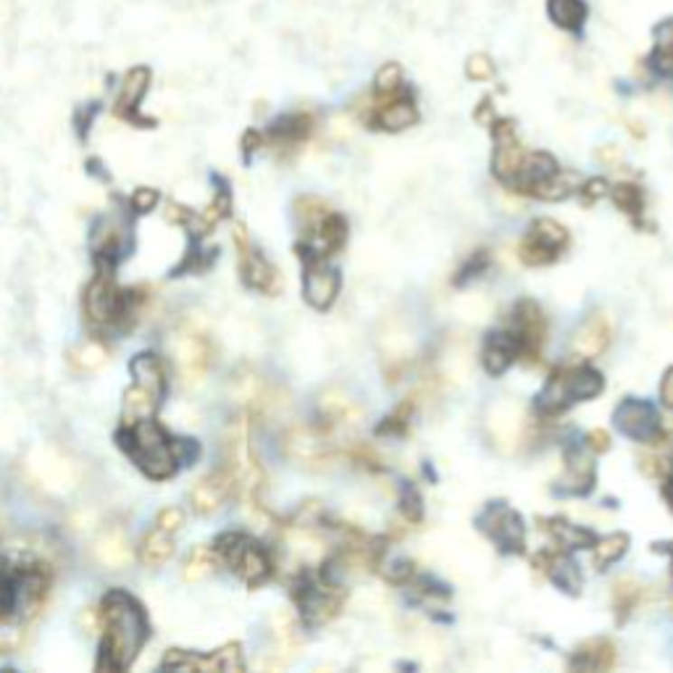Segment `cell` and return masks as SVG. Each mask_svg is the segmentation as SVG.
Wrapping results in <instances>:
<instances>
[{
  "mask_svg": "<svg viewBox=\"0 0 673 673\" xmlns=\"http://www.w3.org/2000/svg\"><path fill=\"white\" fill-rule=\"evenodd\" d=\"M53 566L45 547L16 539L0 547V655L16 652L51 594Z\"/></svg>",
  "mask_w": 673,
  "mask_h": 673,
  "instance_id": "cell-1",
  "label": "cell"
},
{
  "mask_svg": "<svg viewBox=\"0 0 673 673\" xmlns=\"http://www.w3.org/2000/svg\"><path fill=\"white\" fill-rule=\"evenodd\" d=\"M100 626H103L100 668L106 671L129 668L150 637V623L143 605L126 592L118 589L108 592L100 608Z\"/></svg>",
  "mask_w": 673,
  "mask_h": 673,
  "instance_id": "cell-2",
  "label": "cell"
},
{
  "mask_svg": "<svg viewBox=\"0 0 673 673\" xmlns=\"http://www.w3.org/2000/svg\"><path fill=\"white\" fill-rule=\"evenodd\" d=\"M121 447L137 463V469L158 481L174 476L184 463L195 461L198 455V444L192 439H174L166 435L155 424V418L126 426L121 435Z\"/></svg>",
  "mask_w": 673,
  "mask_h": 673,
  "instance_id": "cell-3",
  "label": "cell"
},
{
  "mask_svg": "<svg viewBox=\"0 0 673 673\" xmlns=\"http://www.w3.org/2000/svg\"><path fill=\"white\" fill-rule=\"evenodd\" d=\"M224 469L232 473L235 492L242 495L248 510L258 519H266L268 510L264 505L266 471L256 458L253 442H250V418L237 416L229 421L227 435H224Z\"/></svg>",
  "mask_w": 673,
  "mask_h": 673,
  "instance_id": "cell-4",
  "label": "cell"
},
{
  "mask_svg": "<svg viewBox=\"0 0 673 673\" xmlns=\"http://www.w3.org/2000/svg\"><path fill=\"white\" fill-rule=\"evenodd\" d=\"M114 268H100L98 276L85 290V319L95 332H124L140 313L143 297L129 290H121L114 282Z\"/></svg>",
  "mask_w": 673,
  "mask_h": 673,
  "instance_id": "cell-5",
  "label": "cell"
},
{
  "mask_svg": "<svg viewBox=\"0 0 673 673\" xmlns=\"http://www.w3.org/2000/svg\"><path fill=\"white\" fill-rule=\"evenodd\" d=\"M213 553L224 566H229L237 576L250 586L264 584L271 576V557L261 545H256L250 537L245 534H224L216 539Z\"/></svg>",
  "mask_w": 673,
  "mask_h": 673,
  "instance_id": "cell-6",
  "label": "cell"
},
{
  "mask_svg": "<svg viewBox=\"0 0 673 673\" xmlns=\"http://www.w3.org/2000/svg\"><path fill=\"white\" fill-rule=\"evenodd\" d=\"M92 253L98 258L100 268H114V266L129 256L132 250V219L126 210H108L106 216L98 219L89 237Z\"/></svg>",
  "mask_w": 673,
  "mask_h": 673,
  "instance_id": "cell-7",
  "label": "cell"
},
{
  "mask_svg": "<svg viewBox=\"0 0 673 673\" xmlns=\"http://www.w3.org/2000/svg\"><path fill=\"white\" fill-rule=\"evenodd\" d=\"M282 453L294 466L308 471H326L334 463V453L323 437V432L311 424H293L282 435Z\"/></svg>",
  "mask_w": 673,
  "mask_h": 673,
  "instance_id": "cell-8",
  "label": "cell"
},
{
  "mask_svg": "<svg viewBox=\"0 0 673 673\" xmlns=\"http://www.w3.org/2000/svg\"><path fill=\"white\" fill-rule=\"evenodd\" d=\"M172 352L187 384H201L205 379L213 363V348H210L208 334L195 329L192 323H184L172 337Z\"/></svg>",
  "mask_w": 673,
  "mask_h": 673,
  "instance_id": "cell-9",
  "label": "cell"
},
{
  "mask_svg": "<svg viewBox=\"0 0 673 673\" xmlns=\"http://www.w3.org/2000/svg\"><path fill=\"white\" fill-rule=\"evenodd\" d=\"M479 528L484 534H490L495 539L502 553H524L527 547V527H524V519L502 505V502H492L481 516H479Z\"/></svg>",
  "mask_w": 673,
  "mask_h": 673,
  "instance_id": "cell-10",
  "label": "cell"
},
{
  "mask_svg": "<svg viewBox=\"0 0 673 673\" xmlns=\"http://www.w3.org/2000/svg\"><path fill=\"white\" fill-rule=\"evenodd\" d=\"M487 435L498 450L516 453L521 447V442H527L528 435V418L524 408L519 403H510V400H502L498 406H492L487 413Z\"/></svg>",
  "mask_w": 673,
  "mask_h": 673,
  "instance_id": "cell-11",
  "label": "cell"
},
{
  "mask_svg": "<svg viewBox=\"0 0 673 673\" xmlns=\"http://www.w3.org/2000/svg\"><path fill=\"white\" fill-rule=\"evenodd\" d=\"M235 248L237 253H239V271H242L245 285L266 294L279 293V287H282L279 271L253 248V242L248 237V229L242 224L235 227Z\"/></svg>",
  "mask_w": 673,
  "mask_h": 673,
  "instance_id": "cell-12",
  "label": "cell"
},
{
  "mask_svg": "<svg viewBox=\"0 0 673 673\" xmlns=\"http://www.w3.org/2000/svg\"><path fill=\"white\" fill-rule=\"evenodd\" d=\"M566 245H568V232L553 219H539L531 224L527 239L521 242L519 258L528 266L553 264Z\"/></svg>",
  "mask_w": 673,
  "mask_h": 673,
  "instance_id": "cell-13",
  "label": "cell"
},
{
  "mask_svg": "<svg viewBox=\"0 0 673 673\" xmlns=\"http://www.w3.org/2000/svg\"><path fill=\"white\" fill-rule=\"evenodd\" d=\"M229 395L237 406H242L250 413H264V410H274L282 403H287V395H282L276 387H271L266 381V377L250 371V369L237 371L235 379L229 384Z\"/></svg>",
  "mask_w": 673,
  "mask_h": 673,
  "instance_id": "cell-14",
  "label": "cell"
},
{
  "mask_svg": "<svg viewBox=\"0 0 673 673\" xmlns=\"http://www.w3.org/2000/svg\"><path fill=\"white\" fill-rule=\"evenodd\" d=\"M545 334H547V322L542 316V308L534 300H521L513 308V337L519 342V355L539 358Z\"/></svg>",
  "mask_w": 673,
  "mask_h": 673,
  "instance_id": "cell-15",
  "label": "cell"
},
{
  "mask_svg": "<svg viewBox=\"0 0 673 673\" xmlns=\"http://www.w3.org/2000/svg\"><path fill=\"white\" fill-rule=\"evenodd\" d=\"M615 426L621 435H626L629 439H637V442H652V439L660 435V418H658V410L652 408L650 403L644 400H623L618 408H615Z\"/></svg>",
  "mask_w": 673,
  "mask_h": 673,
  "instance_id": "cell-16",
  "label": "cell"
},
{
  "mask_svg": "<svg viewBox=\"0 0 673 673\" xmlns=\"http://www.w3.org/2000/svg\"><path fill=\"white\" fill-rule=\"evenodd\" d=\"M492 135H495V158H492V169L495 174L502 182L513 184L516 176L521 172V164H524V147L519 145L516 140V124L508 121V118H500V121H492Z\"/></svg>",
  "mask_w": 673,
  "mask_h": 673,
  "instance_id": "cell-17",
  "label": "cell"
},
{
  "mask_svg": "<svg viewBox=\"0 0 673 673\" xmlns=\"http://www.w3.org/2000/svg\"><path fill=\"white\" fill-rule=\"evenodd\" d=\"M164 666L174 671H242L245 668L239 644H227L224 650L210 652V655H190V652L174 650L164 660Z\"/></svg>",
  "mask_w": 673,
  "mask_h": 673,
  "instance_id": "cell-18",
  "label": "cell"
},
{
  "mask_svg": "<svg viewBox=\"0 0 673 673\" xmlns=\"http://www.w3.org/2000/svg\"><path fill=\"white\" fill-rule=\"evenodd\" d=\"M340 271L332 266H323L322 261H305V276H303V294L305 300L316 308L326 311L340 294Z\"/></svg>",
  "mask_w": 673,
  "mask_h": 673,
  "instance_id": "cell-19",
  "label": "cell"
},
{
  "mask_svg": "<svg viewBox=\"0 0 673 673\" xmlns=\"http://www.w3.org/2000/svg\"><path fill=\"white\" fill-rule=\"evenodd\" d=\"M232 492H235L232 473L227 469H219L203 476L201 481H195V487L190 490V505H192L195 513L210 516L229 500Z\"/></svg>",
  "mask_w": 673,
  "mask_h": 673,
  "instance_id": "cell-20",
  "label": "cell"
},
{
  "mask_svg": "<svg viewBox=\"0 0 673 673\" xmlns=\"http://www.w3.org/2000/svg\"><path fill=\"white\" fill-rule=\"evenodd\" d=\"M613 340V322L608 313L597 311L592 316H586L582 326L574 332L571 337V352L582 355V358H594L605 351Z\"/></svg>",
  "mask_w": 673,
  "mask_h": 673,
  "instance_id": "cell-21",
  "label": "cell"
},
{
  "mask_svg": "<svg viewBox=\"0 0 673 673\" xmlns=\"http://www.w3.org/2000/svg\"><path fill=\"white\" fill-rule=\"evenodd\" d=\"M319 416L329 429H348V426H358L363 418L360 406L352 400L351 395L340 387H329L319 395Z\"/></svg>",
  "mask_w": 673,
  "mask_h": 673,
  "instance_id": "cell-22",
  "label": "cell"
},
{
  "mask_svg": "<svg viewBox=\"0 0 673 673\" xmlns=\"http://www.w3.org/2000/svg\"><path fill=\"white\" fill-rule=\"evenodd\" d=\"M594 479H597V473H594L592 455L582 447H571L566 453V473L560 479V490L568 495H586V492H592Z\"/></svg>",
  "mask_w": 673,
  "mask_h": 673,
  "instance_id": "cell-23",
  "label": "cell"
},
{
  "mask_svg": "<svg viewBox=\"0 0 673 673\" xmlns=\"http://www.w3.org/2000/svg\"><path fill=\"white\" fill-rule=\"evenodd\" d=\"M534 566H539L563 592L568 594L582 592V571L566 553H539L534 557Z\"/></svg>",
  "mask_w": 673,
  "mask_h": 673,
  "instance_id": "cell-24",
  "label": "cell"
},
{
  "mask_svg": "<svg viewBox=\"0 0 673 673\" xmlns=\"http://www.w3.org/2000/svg\"><path fill=\"white\" fill-rule=\"evenodd\" d=\"M516 355H519V342H516V337L508 334V332H495V334H490L487 342H484L481 363H484L487 374L500 377V374H505V371L513 366Z\"/></svg>",
  "mask_w": 673,
  "mask_h": 673,
  "instance_id": "cell-25",
  "label": "cell"
},
{
  "mask_svg": "<svg viewBox=\"0 0 673 673\" xmlns=\"http://www.w3.org/2000/svg\"><path fill=\"white\" fill-rule=\"evenodd\" d=\"M161 400H164V395H158L147 387H140V384H132L124 395V413H121L124 429L135 426L140 421H147V418H155V410L161 408Z\"/></svg>",
  "mask_w": 673,
  "mask_h": 673,
  "instance_id": "cell-26",
  "label": "cell"
},
{
  "mask_svg": "<svg viewBox=\"0 0 673 673\" xmlns=\"http://www.w3.org/2000/svg\"><path fill=\"white\" fill-rule=\"evenodd\" d=\"M418 121V108L408 95H392L374 114V124L384 132H403Z\"/></svg>",
  "mask_w": 673,
  "mask_h": 673,
  "instance_id": "cell-27",
  "label": "cell"
},
{
  "mask_svg": "<svg viewBox=\"0 0 673 673\" xmlns=\"http://www.w3.org/2000/svg\"><path fill=\"white\" fill-rule=\"evenodd\" d=\"M95 557L106 568H124L132 560V547H129L124 528L114 527L103 531L95 542Z\"/></svg>",
  "mask_w": 673,
  "mask_h": 673,
  "instance_id": "cell-28",
  "label": "cell"
},
{
  "mask_svg": "<svg viewBox=\"0 0 673 673\" xmlns=\"http://www.w3.org/2000/svg\"><path fill=\"white\" fill-rule=\"evenodd\" d=\"M574 403L571 395V381H568V371H557L553 374L547 384L542 387V392L537 395V410L542 416H557Z\"/></svg>",
  "mask_w": 673,
  "mask_h": 673,
  "instance_id": "cell-29",
  "label": "cell"
},
{
  "mask_svg": "<svg viewBox=\"0 0 673 673\" xmlns=\"http://www.w3.org/2000/svg\"><path fill=\"white\" fill-rule=\"evenodd\" d=\"M574 668L582 671H611L615 666V647L611 640H589L571 658Z\"/></svg>",
  "mask_w": 673,
  "mask_h": 673,
  "instance_id": "cell-30",
  "label": "cell"
},
{
  "mask_svg": "<svg viewBox=\"0 0 673 673\" xmlns=\"http://www.w3.org/2000/svg\"><path fill=\"white\" fill-rule=\"evenodd\" d=\"M557 172V164L553 155L547 153H531V155H524V164H521V172L516 176L513 187H519L521 192H534L545 179Z\"/></svg>",
  "mask_w": 673,
  "mask_h": 673,
  "instance_id": "cell-31",
  "label": "cell"
},
{
  "mask_svg": "<svg viewBox=\"0 0 673 673\" xmlns=\"http://www.w3.org/2000/svg\"><path fill=\"white\" fill-rule=\"evenodd\" d=\"M132 379L140 387H147L158 395H166V387H169V377H166V366L158 355L153 352H143L132 360Z\"/></svg>",
  "mask_w": 673,
  "mask_h": 673,
  "instance_id": "cell-32",
  "label": "cell"
},
{
  "mask_svg": "<svg viewBox=\"0 0 673 673\" xmlns=\"http://www.w3.org/2000/svg\"><path fill=\"white\" fill-rule=\"evenodd\" d=\"M410 352H413V340H410L406 332L389 329V334L381 337V355H384V360L389 363L387 377H392V381H395V377H397L400 371H406V366H408L410 360Z\"/></svg>",
  "mask_w": 673,
  "mask_h": 673,
  "instance_id": "cell-33",
  "label": "cell"
},
{
  "mask_svg": "<svg viewBox=\"0 0 673 673\" xmlns=\"http://www.w3.org/2000/svg\"><path fill=\"white\" fill-rule=\"evenodd\" d=\"M542 524H545V531L553 534V539L563 550H582V547H592L597 542V537L589 528L574 527L563 519H545Z\"/></svg>",
  "mask_w": 673,
  "mask_h": 673,
  "instance_id": "cell-34",
  "label": "cell"
},
{
  "mask_svg": "<svg viewBox=\"0 0 673 673\" xmlns=\"http://www.w3.org/2000/svg\"><path fill=\"white\" fill-rule=\"evenodd\" d=\"M311 129H313V118L308 114H290V117H282L279 121H274L268 135H271V140L276 145L290 147L303 143L311 135Z\"/></svg>",
  "mask_w": 673,
  "mask_h": 673,
  "instance_id": "cell-35",
  "label": "cell"
},
{
  "mask_svg": "<svg viewBox=\"0 0 673 673\" xmlns=\"http://www.w3.org/2000/svg\"><path fill=\"white\" fill-rule=\"evenodd\" d=\"M644 597V586L634 576H621L613 584V611L615 618L623 623L629 615L640 608Z\"/></svg>",
  "mask_w": 673,
  "mask_h": 673,
  "instance_id": "cell-36",
  "label": "cell"
},
{
  "mask_svg": "<svg viewBox=\"0 0 673 673\" xmlns=\"http://www.w3.org/2000/svg\"><path fill=\"white\" fill-rule=\"evenodd\" d=\"M547 14L566 32H579L586 22L584 0H547Z\"/></svg>",
  "mask_w": 673,
  "mask_h": 673,
  "instance_id": "cell-37",
  "label": "cell"
},
{
  "mask_svg": "<svg viewBox=\"0 0 673 673\" xmlns=\"http://www.w3.org/2000/svg\"><path fill=\"white\" fill-rule=\"evenodd\" d=\"M174 553V545H172V534H166L164 528H153L143 537V545H140V560L145 566H164L169 557Z\"/></svg>",
  "mask_w": 673,
  "mask_h": 673,
  "instance_id": "cell-38",
  "label": "cell"
},
{
  "mask_svg": "<svg viewBox=\"0 0 673 673\" xmlns=\"http://www.w3.org/2000/svg\"><path fill=\"white\" fill-rule=\"evenodd\" d=\"M568 381H571V395H574V403L576 400H592L603 392L605 381H603V374L589 369V366H582V369H571L568 371Z\"/></svg>",
  "mask_w": 673,
  "mask_h": 673,
  "instance_id": "cell-39",
  "label": "cell"
},
{
  "mask_svg": "<svg viewBox=\"0 0 673 673\" xmlns=\"http://www.w3.org/2000/svg\"><path fill=\"white\" fill-rule=\"evenodd\" d=\"M576 190H579V176L557 169L556 174L550 176V179H545V182L534 190V195L542 198V201H566V198L574 195Z\"/></svg>",
  "mask_w": 673,
  "mask_h": 673,
  "instance_id": "cell-40",
  "label": "cell"
},
{
  "mask_svg": "<svg viewBox=\"0 0 673 673\" xmlns=\"http://www.w3.org/2000/svg\"><path fill=\"white\" fill-rule=\"evenodd\" d=\"M592 547H594V566H597V571H605L608 566H613L615 560H621V557L626 556V550H629V534L603 537Z\"/></svg>",
  "mask_w": 673,
  "mask_h": 673,
  "instance_id": "cell-41",
  "label": "cell"
},
{
  "mask_svg": "<svg viewBox=\"0 0 673 673\" xmlns=\"http://www.w3.org/2000/svg\"><path fill=\"white\" fill-rule=\"evenodd\" d=\"M326 213H329V205L323 203L322 198H316V195H305V198H297L294 201V219H297L303 235L311 232Z\"/></svg>",
  "mask_w": 673,
  "mask_h": 673,
  "instance_id": "cell-42",
  "label": "cell"
},
{
  "mask_svg": "<svg viewBox=\"0 0 673 673\" xmlns=\"http://www.w3.org/2000/svg\"><path fill=\"white\" fill-rule=\"evenodd\" d=\"M611 195H613L615 205H618L623 213H629L631 219H640V216H642L644 195L637 184H615L613 190H611Z\"/></svg>",
  "mask_w": 673,
  "mask_h": 673,
  "instance_id": "cell-43",
  "label": "cell"
},
{
  "mask_svg": "<svg viewBox=\"0 0 673 673\" xmlns=\"http://www.w3.org/2000/svg\"><path fill=\"white\" fill-rule=\"evenodd\" d=\"M274 637H276L279 650L287 652V655H293L294 650L300 647V637H297V631H294L293 615L285 613V611H279V613L274 615Z\"/></svg>",
  "mask_w": 673,
  "mask_h": 673,
  "instance_id": "cell-44",
  "label": "cell"
},
{
  "mask_svg": "<svg viewBox=\"0 0 673 673\" xmlns=\"http://www.w3.org/2000/svg\"><path fill=\"white\" fill-rule=\"evenodd\" d=\"M410 413H413V400L408 403H403V406H397L395 413H389L384 421L379 424V429H377V435L379 437H403L406 432H408V421H410Z\"/></svg>",
  "mask_w": 673,
  "mask_h": 673,
  "instance_id": "cell-45",
  "label": "cell"
},
{
  "mask_svg": "<svg viewBox=\"0 0 673 673\" xmlns=\"http://www.w3.org/2000/svg\"><path fill=\"white\" fill-rule=\"evenodd\" d=\"M210 571H213V556H210V550L198 547V550H192V556L187 557V563H184V582H190V584L203 582Z\"/></svg>",
  "mask_w": 673,
  "mask_h": 673,
  "instance_id": "cell-46",
  "label": "cell"
},
{
  "mask_svg": "<svg viewBox=\"0 0 673 673\" xmlns=\"http://www.w3.org/2000/svg\"><path fill=\"white\" fill-rule=\"evenodd\" d=\"M403 88V69L397 63H384L379 71H377V79H374V89L384 95V98H392L397 95Z\"/></svg>",
  "mask_w": 673,
  "mask_h": 673,
  "instance_id": "cell-47",
  "label": "cell"
},
{
  "mask_svg": "<svg viewBox=\"0 0 673 673\" xmlns=\"http://www.w3.org/2000/svg\"><path fill=\"white\" fill-rule=\"evenodd\" d=\"M400 510H403V516L408 519L410 524H418L424 519L421 495H418V490L413 484H408V481H403V487H400Z\"/></svg>",
  "mask_w": 673,
  "mask_h": 673,
  "instance_id": "cell-48",
  "label": "cell"
},
{
  "mask_svg": "<svg viewBox=\"0 0 673 673\" xmlns=\"http://www.w3.org/2000/svg\"><path fill=\"white\" fill-rule=\"evenodd\" d=\"M74 363L79 366V369H98V366H103L106 363V348L100 345V342H88L85 348H79V351L74 352Z\"/></svg>",
  "mask_w": 673,
  "mask_h": 673,
  "instance_id": "cell-49",
  "label": "cell"
},
{
  "mask_svg": "<svg viewBox=\"0 0 673 673\" xmlns=\"http://www.w3.org/2000/svg\"><path fill=\"white\" fill-rule=\"evenodd\" d=\"M466 74H469V79L484 82V79H490L495 74V63H492L490 56H484V53H473L469 63H466Z\"/></svg>",
  "mask_w": 673,
  "mask_h": 673,
  "instance_id": "cell-50",
  "label": "cell"
},
{
  "mask_svg": "<svg viewBox=\"0 0 673 673\" xmlns=\"http://www.w3.org/2000/svg\"><path fill=\"white\" fill-rule=\"evenodd\" d=\"M490 266V256H487V250H479V253H473L469 258V264L463 266L461 271H458V276H455V285H466L469 279L473 276H479L484 268Z\"/></svg>",
  "mask_w": 673,
  "mask_h": 673,
  "instance_id": "cell-51",
  "label": "cell"
},
{
  "mask_svg": "<svg viewBox=\"0 0 673 673\" xmlns=\"http://www.w3.org/2000/svg\"><path fill=\"white\" fill-rule=\"evenodd\" d=\"M155 527L164 528L166 534H174V531H179V528L184 527V510H182V508H164V510L158 513Z\"/></svg>",
  "mask_w": 673,
  "mask_h": 673,
  "instance_id": "cell-52",
  "label": "cell"
},
{
  "mask_svg": "<svg viewBox=\"0 0 673 673\" xmlns=\"http://www.w3.org/2000/svg\"><path fill=\"white\" fill-rule=\"evenodd\" d=\"M655 51L658 53H666V56H673V19L663 22L658 32H655Z\"/></svg>",
  "mask_w": 673,
  "mask_h": 673,
  "instance_id": "cell-53",
  "label": "cell"
},
{
  "mask_svg": "<svg viewBox=\"0 0 673 673\" xmlns=\"http://www.w3.org/2000/svg\"><path fill=\"white\" fill-rule=\"evenodd\" d=\"M579 195L584 198V203H594L603 195H608V182L605 179H589L584 187L579 190Z\"/></svg>",
  "mask_w": 673,
  "mask_h": 673,
  "instance_id": "cell-54",
  "label": "cell"
},
{
  "mask_svg": "<svg viewBox=\"0 0 673 673\" xmlns=\"http://www.w3.org/2000/svg\"><path fill=\"white\" fill-rule=\"evenodd\" d=\"M410 576H413V563L406 560V557L392 560L389 568H387V579H392V582H408Z\"/></svg>",
  "mask_w": 673,
  "mask_h": 673,
  "instance_id": "cell-55",
  "label": "cell"
},
{
  "mask_svg": "<svg viewBox=\"0 0 673 673\" xmlns=\"http://www.w3.org/2000/svg\"><path fill=\"white\" fill-rule=\"evenodd\" d=\"M584 444L589 453H605L611 447V437H608L605 429H592L584 437Z\"/></svg>",
  "mask_w": 673,
  "mask_h": 673,
  "instance_id": "cell-56",
  "label": "cell"
},
{
  "mask_svg": "<svg viewBox=\"0 0 673 673\" xmlns=\"http://www.w3.org/2000/svg\"><path fill=\"white\" fill-rule=\"evenodd\" d=\"M155 203H158V192H155V190H145V187H140V190L135 192V198H132V208H135L137 213H145V210H150Z\"/></svg>",
  "mask_w": 673,
  "mask_h": 673,
  "instance_id": "cell-57",
  "label": "cell"
},
{
  "mask_svg": "<svg viewBox=\"0 0 673 673\" xmlns=\"http://www.w3.org/2000/svg\"><path fill=\"white\" fill-rule=\"evenodd\" d=\"M660 400L666 408H673V366L663 374V381H660Z\"/></svg>",
  "mask_w": 673,
  "mask_h": 673,
  "instance_id": "cell-58",
  "label": "cell"
},
{
  "mask_svg": "<svg viewBox=\"0 0 673 673\" xmlns=\"http://www.w3.org/2000/svg\"><path fill=\"white\" fill-rule=\"evenodd\" d=\"M597 158H600L603 164H618V161H621V147H615V145L600 147Z\"/></svg>",
  "mask_w": 673,
  "mask_h": 673,
  "instance_id": "cell-59",
  "label": "cell"
},
{
  "mask_svg": "<svg viewBox=\"0 0 673 673\" xmlns=\"http://www.w3.org/2000/svg\"><path fill=\"white\" fill-rule=\"evenodd\" d=\"M663 498H666V502L671 505L673 510V471H668V476H666V481H663Z\"/></svg>",
  "mask_w": 673,
  "mask_h": 673,
  "instance_id": "cell-60",
  "label": "cell"
},
{
  "mask_svg": "<svg viewBox=\"0 0 673 673\" xmlns=\"http://www.w3.org/2000/svg\"><path fill=\"white\" fill-rule=\"evenodd\" d=\"M658 550H666V553L671 556V571H673V542H668V545H658Z\"/></svg>",
  "mask_w": 673,
  "mask_h": 673,
  "instance_id": "cell-61",
  "label": "cell"
}]
</instances>
